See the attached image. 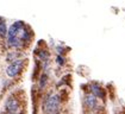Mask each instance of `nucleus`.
<instances>
[{
	"instance_id": "f257e3e1",
	"label": "nucleus",
	"mask_w": 125,
	"mask_h": 114,
	"mask_svg": "<svg viewBox=\"0 0 125 114\" xmlns=\"http://www.w3.org/2000/svg\"><path fill=\"white\" fill-rule=\"evenodd\" d=\"M61 107V99L57 94H50L44 101V112L45 114H58Z\"/></svg>"
},
{
	"instance_id": "f03ea898",
	"label": "nucleus",
	"mask_w": 125,
	"mask_h": 114,
	"mask_svg": "<svg viewBox=\"0 0 125 114\" xmlns=\"http://www.w3.org/2000/svg\"><path fill=\"white\" fill-rule=\"evenodd\" d=\"M21 66H23V62H21V61L13 62L12 64L9 66L7 70H6L7 76H9V77H14V76H17L20 73V70H21Z\"/></svg>"
},
{
	"instance_id": "7ed1b4c3",
	"label": "nucleus",
	"mask_w": 125,
	"mask_h": 114,
	"mask_svg": "<svg viewBox=\"0 0 125 114\" xmlns=\"http://www.w3.org/2000/svg\"><path fill=\"white\" fill-rule=\"evenodd\" d=\"M5 107H6L7 114H17V113H18V109H19L18 101H17L14 97H10V99L6 101Z\"/></svg>"
},
{
	"instance_id": "20e7f679",
	"label": "nucleus",
	"mask_w": 125,
	"mask_h": 114,
	"mask_svg": "<svg viewBox=\"0 0 125 114\" xmlns=\"http://www.w3.org/2000/svg\"><path fill=\"white\" fill-rule=\"evenodd\" d=\"M85 104H86L88 108L93 109V108L95 107V104H96L95 96H94L93 94H87L86 96H85Z\"/></svg>"
},
{
	"instance_id": "39448f33",
	"label": "nucleus",
	"mask_w": 125,
	"mask_h": 114,
	"mask_svg": "<svg viewBox=\"0 0 125 114\" xmlns=\"http://www.w3.org/2000/svg\"><path fill=\"white\" fill-rule=\"evenodd\" d=\"M6 32H7L6 24L4 21H0V37H5L6 36Z\"/></svg>"
},
{
	"instance_id": "423d86ee",
	"label": "nucleus",
	"mask_w": 125,
	"mask_h": 114,
	"mask_svg": "<svg viewBox=\"0 0 125 114\" xmlns=\"http://www.w3.org/2000/svg\"><path fill=\"white\" fill-rule=\"evenodd\" d=\"M57 62L60 64H62L63 63V58H61V57H57Z\"/></svg>"
}]
</instances>
